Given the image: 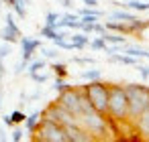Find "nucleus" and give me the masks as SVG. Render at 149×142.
<instances>
[{"mask_svg": "<svg viewBox=\"0 0 149 142\" xmlns=\"http://www.w3.org/2000/svg\"><path fill=\"white\" fill-rule=\"evenodd\" d=\"M127 114H129V102H127L125 85H120V83H108V108H106V116L110 120H116V122H127Z\"/></svg>", "mask_w": 149, "mask_h": 142, "instance_id": "f257e3e1", "label": "nucleus"}, {"mask_svg": "<svg viewBox=\"0 0 149 142\" xmlns=\"http://www.w3.org/2000/svg\"><path fill=\"white\" fill-rule=\"evenodd\" d=\"M125 93H127V102H129V114H127V122H135L137 116L147 108L149 102V87L143 83H127L125 85Z\"/></svg>", "mask_w": 149, "mask_h": 142, "instance_id": "f03ea898", "label": "nucleus"}, {"mask_svg": "<svg viewBox=\"0 0 149 142\" xmlns=\"http://www.w3.org/2000/svg\"><path fill=\"white\" fill-rule=\"evenodd\" d=\"M76 118H78V124H80L86 132H90L96 140H104L106 134H110L108 118H106L104 114H98L94 108L84 110V112H82L80 116H76Z\"/></svg>", "mask_w": 149, "mask_h": 142, "instance_id": "7ed1b4c3", "label": "nucleus"}, {"mask_svg": "<svg viewBox=\"0 0 149 142\" xmlns=\"http://www.w3.org/2000/svg\"><path fill=\"white\" fill-rule=\"evenodd\" d=\"M90 106L98 112V114H104L106 116V108H108V83H104L102 79H96V81H88L86 85H82Z\"/></svg>", "mask_w": 149, "mask_h": 142, "instance_id": "20e7f679", "label": "nucleus"}, {"mask_svg": "<svg viewBox=\"0 0 149 142\" xmlns=\"http://www.w3.org/2000/svg\"><path fill=\"white\" fill-rule=\"evenodd\" d=\"M33 134H35L33 138L39 140V142H68L63 126H59L51 120H43V118H41V122H39V126Z\"/></svg>", "mask_w": 149, "mask_h": 142, "instance_id": "39448f33", "label": "nucleus"}, {"mask_svg": "<svg viewBox=\"0 0 149 142\" xmlns=\"http://www.w3.org/2000/svg\"><path fill=\"white\" fill-rule=\"evenodd\" d=\"M82 97H84V89H82V85H72L70 89L61 91V93L57 95L55 102H57L61 108H65L70 114L80 116V114H82Z\"/></svg>", "mask_w": 149, "mask_h": 142, "instance_id": "423d86ee", "label": "nucleus"}, {"mask_svg": "<svg viewBox=\"0 0 149 142\" xmlns=\"http://www.w3.org/2000/svg\"><path fill=\"white\" fill-rule=\"evenodd\" d=\"M41 118H43V120H51V122H55V124H59V126L78 124V118H76L74 114H70L65 108H61L57 102L49 104V106L41 112Z\"/></svg>", "mask_w": 149, "mask_h": 142, "instance_id": "0eeeda50", "label": "nucleus"}, {"mask_svg": "<svg viewBox=\"0 0 149 142\" xmlns=\"http://www.w3.org/2000/svg\"><path fill=\"white\" fill-rule=\"evenodd\" d=\"M21 37H23V35H21V29H19V25L15 23V16L8 12V14H6V21H4V29L0 31V39L13 45V43H19Z\"/></svg>", "mask_w": 149, "mask_h": 142, "instance_id": "6e6552de", "label": "nucleus"}, {"mask_svg": "<svg viewBox=\"0 0 149 142\" xmlns=\"http://www.w3.org/2000/svg\"><path fill=\"white\" fill-rule=\"evenodd\" d=\"M63 130H65V136H68V142H92V140H96L90 132H86L80 124H68V126H63Z\"/></svg>", "mask_w": 149, "mask_h": 142, "instance_id": "1a4fd4ad", "label": "nucleus"}, {"mask_svg": "<svg viewBox=\"0 0 149 142\" xmlns=\"http://www.w3.org/2000/svg\"><path fill=\"white\" fill-rule=\"evenodd\" d=\"M21 53H23V61H31L35 51L41 49V41L39 39H31V37H21Z\"/></svg>", "mask_w": 149, "mask_h": 142, "instance_id": "9d476101", "label": "nucleus"}, {"mask_svg": "<svg viewBox=\"0 0 149 142\" xmlns=\"http://www.w3.org/2000/svg\"><path fill=\"white\" fill-rule=\"evenodd\" d=\"M133 128L141 136V140H149V108H145L137 116V120L133 122Z\"/></svg>", "mask_w": 149, "mask_h": 142, "instance_id": "9b49d317", "label": "nucleus"}, {"mask_svg": "<svg viewBox=\"0 0 149 142\" xmlns=\"http://www.w3.org/2000/svg\"><path fill=\"white\" fill-rule=\"evenodd\" d=\"M68 39L74 43L76 51H82V49H84V47H88V43H90V37H88L86 33H74V35H70Z\"/></svg>", "mask_w": 149, "mask_h": 142, "instance_id": "f8f14e48", "label": "nucleus"}, {"mask_svg": "<svg viewBox=\"0 0 149 142\" xmlns=\"http://www.w3.org/2000/svg\"><path fill=\"white\" fill-rule=\"evenodd\" d=\"M110 61H112V63H120V65H135V67L139 65V59H137V57H131V55H127V53H125V55L112 53V55H110Z\"/></svg>", "mask_w": 149, "mask_h": 142, "instance_id": "ddd939ff", "label": "nucleus"}, {"mask_svg": "<svg viewBox=\"0 0 149 142\" xmlns=\"http://www.w3.org/2000/svg\"><path fill=\"white\" fill-rule=\"evenodd\" d=\"M100 37H102L106 43H112V45H125V43H127V39H125L120 33H114V31H104Z\"/></svg>", "mask_w": 149, "mask_h": 142, "instance_id": "4468645a", "label": "nucleus"}, {"mask_svg": "<svg viewBox=\"0 0 149 142\" xmlns=\"http://www.w3.org/2000/svg\"><path fill=\"white\" fill-rule=\"evenodd\" d=\"M39 122H41V112H33L31 116H27V118H25V128H27V132L33 134V132L37 130Z\"/></svg>", "mask_w": 149, "mask_h": 142, "instance_id": "2eb2a0df", "label": "nucleus"}, {"mask_svg": "<svg viewBox=\"0 0 149 142\" xmlns=\"http://www.w3.org/2000/svg\"><path fill=\"white\" fill-rule=\"evenodd\" d=\"M123 6H127V8H131V10H137V12L149 10V2H141V0H129V2H125Z\"/></svg>", "mask_w": 149, "mask_h": 142, "instance_id": "dca6fc26", "label": "nucleus"}, {"mask_svg": "<svg viewBox=\"0 0 149 142\" xmlns=\"http://www.w3.org/2000/svg\"><path fill=\"white\" fill-rule=\"evenodd\" d=\"M80 77L84 81H96V79H102V71L100 69H86L80 73Z\"/></svg>", "mask_w": 149, "mask_h": 142, "instance_id": "f3484780", "label": "nucleus"}, {"mask_svg": "<svg viewBox=\"0 0 149 142\" xmlns=\"http://www.w3.org/2000/svg\"><path fill=\"white\" fill-rule=\"evenodd\" d=\"M110 19H114V21H125V23H129V21H133V19H137L133 12H127V10H114L112 14H110Z\"/></svg>", "mask_w": 149, "mask_h": 142, "instance_id": "a211bd4d", "label": "nucleus"}, {"mask_svg": "<svg viewBox=\"0 0 149 142\" xmlns=\"http://www.w3.org/2000/svg\"><path fill=\"white\" fill-rule=\"evenodd\" d=\"M45 67V59H31L29 61V65H27V69H29V75L31 73H37V71H41Z\"/></svg>", "mask_w": 149, "mask_h": 142, "instance_id": "6ab92c4d", "label": "nucleus"}, {"mask_svg": "<svg viewBox=\"0 0 149 142\" xmlns=\"http://www.w3.org/2000/svg\"><path fill=\"white\" fill-rule=\"evenodd\" d=\"M59 19H61V14H57V12H53V10H51V12H47V14H45V25H47V27H55V29H57Z\"/></svg>", "mask_w": 149, "mask_h": 142, "instance_id": "aec40b11", "label": "nucleus"}, {"mask_svg": "<svg viewBox=\"0 0 149 142\" xmlns=\"http://www.w3.org/2000/svg\"><path fill=\"white\" fill-rule=\"evenodd\" d=\"M72 85L65 81V77H57L55 79V83H53V89L57 91V93H61V91H65V89H70Z\"/></svg>", "mask_w": 149, "mask_h": 142, "instance_id": "412c9836", "label": "nucleus"}, {"mask_svg": "<svg viewBox=\"0 0 149 142\" xmlns=\"http://www.w3.org/2000/svg\"><path fill=\"white\" fill-rule=\"evenodd\" d=\"M88 45H90V47H92L94 51H104V49H106V41H104L102 37H98V39H94V41H90Z\"/></svg>", "mask_w": 149, "mask_h": 142, "instance_id": "4be33fe9", "label": "nucleus"}, {"mask_svg": "<svg viewBox=\"0 0 149 142\" xmlns=\"http://www.w3.org/2000/svg\"><path fill=\"white\" fill-rule=\"evenodd\" d=\"M51 69L55 71V75H57V77H68V67H65L63 63H55Z\"/></svg>", "mask_w": 149, "mask_h": 142, "instance_id": "5701e85b", "label": "nucleus"}, {"mask_svg": "<svg viewBox=\"0 0 149 142\" xmlns=\"http://www.w3.org/2000/svg\"><path fill=\"white\" fill-rule=\"evenodd\" d=\"M25 118H27V116H25L21 110H17V112H13V114H10V120H13V124H23V122H25Z\"/></svg>", "mask_w": 149, "mask_h": 142, "instance_id": "b1692460", "label": "nucleus"}, {"mask_svg": "<svg viewBox=\"0 0 149 142\" xmlns=\"http://www.w3.org/2000/svg\"><path fill=\"white\" fill-rule=\"evenodd\" d=\"M41 53H43L45 59H57L59 57V51L57 49H41Z\"/></svg>", "mask_w": 149, "mask_h": 142, "instance_id": "393cba45", "label": "nucleus"}, {"mask_svg": "<svg viewBox=\"0 0 149 142\" xmlns=\"http://www.w3.org/2000/svg\"><path fill=\"white\" fill-rule=\"evenodd\" d=\"M31 79H33L35 83H45V81L49 79V75H47V73H39V71H37V73H31Z\"/></svg>", "mask_w": 149, "mask_h": 142, "instance_id": "a878e982", "label": "nucleus"}, {"mask_svg": "<svg viewBox=\"0 0 149 142\" xmlns=\"http://www.w3.org/2000/svg\"><path fill=\"white\" fill-rule=\"evenodd\" d=\"M72 61H74V63H80V65H94V63H96L92 57H74Z\"/></svg>", "mask_w": 149, "mask_h": 142, "instance_id": "bb28decb", "label": "nucleus"}, {"mask_svg": "<svg viewBox=\"0 0 149 142\" xmlns=\"http://www.w3.org/2000/svg\"><path fill=\"white\" fill-rule=\"evenodd\" d=\"M8 55H10V43L4 41V45H0V61H2L4 57H8Z\"/></svg>", "mask_w": 149, "mask_h": 142, "instance_id": "cd10ccee", "label": "nucleus"}, {"mask_svg": "<svg viewBox=\"0 0 149 142\" xmlns=\"http://www.w3.org/2000/svg\"><path fill=\"white\" fill-rule=\"evenodd\" d=\"M23 138H25V132H23L21 128H15V130H13V136H10V140H15V142H21Z\"/></svg>", "mask_w": 149, "mask_h": 142, "instance_id": "c85d7f7f", "label": "nucleus"}, {"mask_svg": "<svg viewBox=\"0 0 149 142\" xmlns=\"http://www.w3.org/2000/svg\"><path fill=\"white\" fill-rule=\"evenodd\" d=\"M137 71H139L141 79H149V67H145V65H137Z\"/></svg>", "mask_w": 149, "mask_h": 142, "instance_id": "c756f323", "label": "nucleus"}, {"mask_svg": "<svg viewBox=\"0 0 149 142\" xmlns=\"http://www.w3.org/2000/svg\"><path fill=\"white\" fill-rule=\"evenodd\" d=\"M106 31V27L104 25H100V23H94V33H98V35H102Z\"/></svg>", "mask_w": 149, "mask_h": 142, "instance_id": "7c9ffc66", "label": "nucleus"}, {"mask_svg": "<svg viewBox=\"0 0 149 142\" xmlns=\"http://www.w3.org/2000/svg\"><path fill=\"white\" fill-rule=\"evenodd\" d=\"M82 2H84L86 6H90V8H96V6H98V0H82Z\"/></svg>", "mask_w": 149, "mask_h": 142, "instance_id": "2f4dec72", "label": "nucleus"}, {"mask_svg": "<svg viewBox=\"0 0 149 142\" xmlns=\"http://www.w3.org/2000/svg\"><path fill=\"white\" fill-rule=\"evenodd\" d=\"M2 122H4L6 126H15V124H13V120H10V114H8V116H4V118H2Z\"/></svg>", "mask_w": 149, "mask_h": 142, "instance_id": "473e14b6", "label": "nucleus"}, {"mask_svg": "<svg viewBox=\"0 0 149 142\" xmlns=\"http://www.w3.org/2000/svg\"><path fill=\"white\" fill-rule=\"evenodd\" d=\"M61 4H63L65 8H72V6H74V2H72V0H61Z\"/></svg>", "mask_w": 149, "mask_h": 142, "instance_id": "72a5a7b5", "label": "nucleus"}, {"mask_svg": "<svg viewBox=\"0 0 149 142\" xmlns=\"http://www.w3.org/2000/svg\"><path fill=\"white\" fill-rule=\"evenodd\" d=\"M0 8H2V0H0Z\"/></svg>", "mask_w": 149, "mask_h": 142, "instance_id": "f704fd0d", "label": "nucleus"}, {"mask_svg": "<svg viewBox=\"0 0 149 142\" xmlns=\"http://www.w3.org/2000/svg\"><path fill=\"white\" fill-rule=\"evenodd\" d=\"M0 104H2V102H0Z\"/></svg>", "mask_w": 149, "mask_h": 142, "instance_id": "c9c22d12", "label": "nucleus"}]
</instances>
